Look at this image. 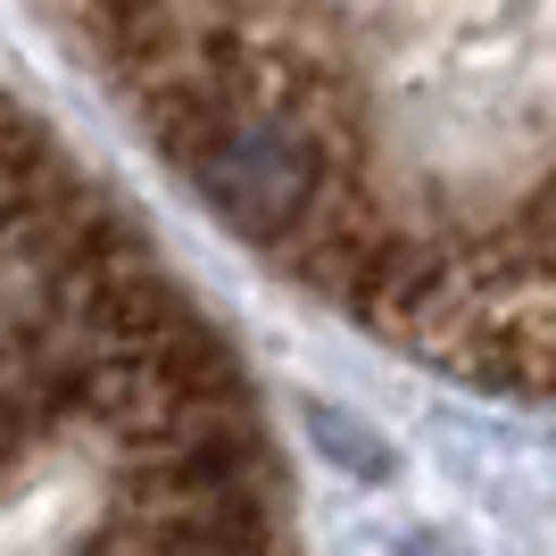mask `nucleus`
I'll return each instance as SVG.
<instances>
[{
    "mask_svg": "<svg viewBox=\"0 0 556 556\" xmlns=\"http://www.w3.org/2000/svg\"><path fill=\"white\" fill-rule=\"evenodd\" d=\"M59 184H67V175L50 166L42 134H34V125H25L9 100H0V232H17L25 216H34L50 191H59Z\"/></svg>",
    "mask_w": 556,
    "mask_h": 556,
    "instance_id": "1",
    "label": "nucleus"
}]
</instances>
